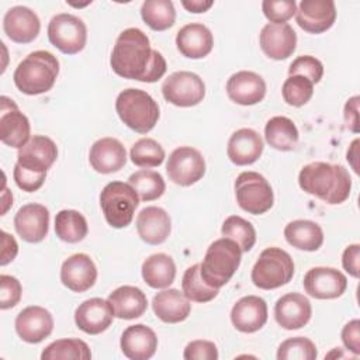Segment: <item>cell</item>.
<instances>
[{
  "instance_id": "1",
  "label": "cell",
  "mask_w": 360,
  "mask_h": 360,
  "mask_svg": "<svg viewBox=\"0 0 360 360\" xmlns=\"http://www.w3.org/2000/svg\"><path fill=\"white\" fill-rule=\"evenodd\" d=\"M115 75L143 83H155L166 73V59L150 48L148 35L139 28L124 30L112 48L110 58Z\"/></svg>"
},
{
  "instance_id": "2",
  "label": "cell",
  "mask_w": 360,
  "mask_h": 360,
  "mask_svg": "<svg viewBox=\"0 0 360 360\" xmlns=\"http://www.w3.org/2000/svg\"><path fill=\"white\" fill-rule=\"evenodd\" d=\"M300 187L325 201L326 204H342L350 195L352 179L340 165L312 162L305 165L298 174Z\"/></svg>"
},
{
  "instance_id": "3",
  "label": "cell",
  "mask_w": 360,
  "mask_h": 360,
  "mask_svg": "<svg viewBox=\"0 0 360 360\" xmlns=\"http://www.w3.org/2000/svg\"><path fill=\"white\" fill-rule=\"evenodd\" d=\"M59 75V60L48 51H34L22 59L14 70L15 87L27 94L37 96L49 91Z\"/></svg>"
},
{
  "instance_id": "4",
  "label": "cell",
  "mask_w": 360,
  "mask_h": 360,
  "mask_svg": "<svg viewBox=\"0 0 360 360\" xmlns=\"http://www.w3.org/2000/svg\"><path fill=\"white\" fill-rule=\"evenodd\" d=\"M240 259L242 250L235 240L225 236L214 240L200 264L202 280L210 287L219 290L233 277L239 269Z\"/></svg>"
},
{
  "instance_id": "5",
  "label": "cell",
  "mask_w": 360,
  "mask_h": 360,
  "mask_svg": "<svg viewBox=\"0 0 360 360\" xmlns=\"http://www.w3.org/2000/svg\"><path fill=\"white\" fill-rule=\"evenodd\" d=\"M120 120L138 134H148L159 120V105L152 96L141 89L122 90L115 100Z\"/></svg>"
},
{
  "instance_id": "6",
  "label": "cell",
  "mask_w": 360,
  "mask_h": 360,
  "mask_svg": "<svg viewBox=\"0 0 360 360\" xmlns=\"http://www.w3.org/2000/svg\"><path fill=\"white\" fill-rule=\"evenodd\" d=\"M139 205V195L129 183L111 181L100 193V207L105 221L112 228H125L131 224Z\"/></svg>"
},
{
  "instance_id": "7",
  "label": "cell",
  "mask_w": 360,
  "mask_h": 360,
  "mask_svg": "<svg viewBox=\"0 0 360 360\" xmlns=\"http://www.w3.org/2000/svg\"><path fill=\"white\" fill-rule=\"evenodd\" d=\"M294 276L291 256L276 246L264 249L252 269V281L257 288L274 290L285 285Z\"/></svg>"
},
{
  "instance_id": "8",
  "label": "cell",
  "mask_w": 360,
  "mask_h": 360,
  "mask_svg": "<svg viewBox=\"0 0 360 360\" xmlns=\"http://www.w3.org/2000/svg\"><path fill=\"white\" fill-rule=\"evenodd\" d=\"M238 205L253 215L267 212L274 202L270 183L257 172H242L235 180Z\"/></svg>"
},
{
  "instance_id": "9",
  "label": "cell",
  "mask_w": 360,
  "mask_h": 360,
  "mask_svg": "<svg viewBox=\"0 0 360 360\" xmlns=\"http://www.w3.org/2000/svg\"><path fill=\"white\" fill-rule=\"evenodd\" d=\"M48 39L60 52L76 55L84 48L87 41L86 24L73 14H56L48 24Z\"/></svg>"
},
{
  "instance_id": "10",
  "label": "cell",
  "mask_w": 360,
  "mask_h": 360,
  "mask_svg": "<svg viewBox=\"0 0 360 360\" xmlns=\"http://www.w3.org/2000/svg\"><path fill=\"white\" fill-rule=\"evenodd\" d=\"M162 94L165 100L173 105L193 107L202 101L205 96V84L198 75L180 70L165 79Z\"/></svg>"
},
{
  "instance_id": "11",
  "label": "cell",
  "mask_w": 360,
  "mask_h": 360,
  "mask_svg": "<svg viewBox=\"0 0 360 360\" xmlns=\"http://www.w3.org/2000/svg\"><path fill=\"white\" fill-rule=\"evenodd\" d=\"M166 172L174 184L187 187L202 179L205 173V160L197 149L191 146H180L170 153Z\"/></svg>"
},
{
  "instance_id": "12",
  "label": "cell",
  "mask_w": 360,
  "mask_h": 360,
  "mask_svg": "<svg viewBox=\"0 0 360 360\" xmlns=\"http://www.w3.org/2000/svg\"><path fill=\"white\" fill-rule=\"evenodd\" d=\"M0 100V139L4 145L20 149L30 141V121L11 98L1 96Z\"/></svg>"
},
{
  "instance_id": "13",
  "label": "cell",
  "mask_w": 360,
  "mask_h": 360,
  "mask_svg": "<svg viewBox=\"0 0 360 360\" xmlns=\"http://www.w3.org/2000/svg\"><path fill=\"white\" fill-rule=\"evenodd\" d=\"M304 290L318 300H335L347 288L346 276L333 267H312L304 276Z\"/></svg>"
},
{
  "instance_id": "14",
  "label": "cell",
  "mask_w": 360,
  "mask_h": 360,
  "mask_svg": "<svg viewBox=\"0 0 360 360\" xmlns=\"http://www.w3.org/2000/svg\"><path fill=\"white\" fill-rule=\"evenodd\" d=\"M14 228L18 236L28 243L44 240L49 231L48 208L37 202L22 205L14 217Z\"/></svg>"
},
{
  "instance_id": "15",
  "label": "cell",
  "mask_w": 360,
  "mask_h": 360,
  "mask_svg": "<svg viewBox=\"0 0 360 360\" xmlns=\"http://www.w3.org/2000/svg\"><path fill=\"white\" fill-rule=\"evenodd\" d=\"M295 20L304 31L322 34L335 24V3L332 0H302L297 8Z\"/></svg>"
},
{
  "instance_id": "16",
  "label": "cell",
  "mask_w": 360,
  "mask_h": 360,
  "mask_svg": "<svg viewBox=\"0 0 360 360\" xmlns=\"http://www.w3.org/2000/svg\"><path fill=\"white\" fill-rule=\"evenodd\" d=\"M58 158V148L55 142L44 135H34L30 141L18 149L17 163L28 170L37 173H46Z\"/></svg>"
},
{
  "instance_id": "17",
  "label": "cell",
  "mask_w": 360,
  "mask_h": 360,
  "mask_svg": "<svg viewBox=\"0 0 360 360\" xmlns=\"http://www.w3.org/2000/svg\"><path fill=\"white\" fill-rule=\"evenodd\" d=\"M97 280V269L91 257L86 253L69 256L60 267V281L75 292L90 290Z\"/></svg>"
},
{
  "instance_id": "18",
  "label": "cell",
  "mask_w": 360,
  "mask_h": 360,
  "mask_svg": "<svg viewBox=\"0 0 360 360\" xmlns=\"http://www.w3.org/2000/svg\"><path fill=\"white\" fill-rule=\"evenodd\" d=\"M53 330V318L42 307L24 308L15 318V332L27 343H39Z\"/></svg>"
},
{
  "instance_id": "19",
  "label": "cell",
  "mask_w": 360,
  "mask_h": 360,
  "mask_svg": "<svg viewBox=\"0 0 360 360\" xmlns=\"http://www.w3.org/2000/svg\"><path fill=\"white\" fill-rule=\"evenodd\" d=\"M260 48L266 56L283 60L291 56L297 46V34L290 24H266L259 37Z\"/></svg>"
},
{
  "instance_id": "20",
  "label": "cell",
  "mask_w": 360,
  "mask_h": 360,
  "mask_svg": "<svg viewBox=\"0 0 360 360\" xmlns=\"http://www.w3.org/2000/svg\"><path fill=\"white\" fill-rule=\"evenodd\" d=\"M312 315L309 300L300 292H288L280 297L274 305L276 322L287 329L294 330L305 326Z\"/></svg>"
},
{
  "instance_id": "21",
  "label": "cell",
  "mask_w": 360,
  "mask_h": 360,
  "mask_svg": "<svg viewBox=\"0 0 360 360\" xmlns=\"http://www.w3.org/2000/svg\"><path fill=\"white\" fill-rule=\"evenodd\" d=\"M3 30L13 42L28 44L38 37L41 21L31 8L25 6H15L4 14Z\"/></svg>"
},
{
  "instance_id": "22",
  "label": "cell",
  "mask_w": 360,
  "mask_h": 360,
  "mask_svg": "<svg viewBox=\"0 0 360 360\" xmlns=\"http://www.w3.org/2000/svg\"><path fill=\"white\" fill-rule=\"evenodd\" d=\"M114 318L108 300L90 298L83 301L75 311L76 326L87 335H98L108 329Z\"/></svg>"
},
{
  "instance_id": "23",
  "label": "cell",
  "mask_w": 360,
  "mask_h": 360,
  "mask_svg": "<svg viewBox=\"0 0 360 360\" xmlns=\"http://www.w3.org/2000/svg\"><path fill=\"white\" fill-rule=\"evenodd\" d=\"M226 94L239 105H253L264 98L266 82L255 72L240 70L228 79Z\"/></svg>"
},
{
  "instance_id": "24",
  "label": "cell",
  "mask_w": 360,
  "mask_h": 360,
  "mask_svg": "<svg viewBox=\"0 0 360 360\" xmlns=\"http://www.w3.org/2000/svg\"><path fill=\"white\" fill-rule=\"evenodd\" d=\"M232 325L243 333H253L267 322V304L257 295H246L236 301L231 311Z\"/></svg>"
},
{
  "instance_id": "25",
  "label": "cell",
  "mask_w": 360,
  "mask_h": 360,
  "mask_svg": "<svg viewBox=\"0 0 360 360\" xmlns=\"http://www.w3.org/2000/svg\"><path fill=\"white\" fill-rule=\"evenodd\" d=\"M91 167L101 174H110L121 170L127 162V150L115 138L97 139L89 153Z\"/></svg>"
},
{
  "instance_id": "26",
  "label": "cell",
  "mask_w": 360,
  "mask_h": 360,
  "mask_svg": "<svg viewBox=\"0 0 360 360\" xmlns=\"http://www.w3.org/2000/svg\"><path fill=\"white\" fill-rule=\"evenodd\" d=\"M263 139L252 128H240L235 131L226 146L229 160L236 166H248L255 163L263 153Z\"/></svg>"
},
{
  "instance_id": "27",
  "label": "cell",
  "mask_w": 360,
  "mask_h": 360,
  "mask_svg": "<svg viewBox=\"0 0 360 360\" xmlns=\"http://www.w3.org/2000/svg\"><path fill=\"white\" fill-rule=\"evenodd\" d=\"M120 346L128 359L148 360L158 349V336L146 325H131L122 332Z\"/></svg>"
},
{
  "instance_id": "28",
  "label": "cell",
  "mask_w": 360,
  "mask_h": 360,
  "mask_svg": "<svg viewBox=\"0 0 360 360\" xmlns=\"http://www.w3.org/2000/svg\"><path fill=\"white\" fill-rule=\"evenodd\" d=\"M179 52L190 59L205 58L214 46L211 31L200 22H191L181 27L176 35Z\"/></svg>"
},
{
  "instance_id": "29",
  "label": "cell",
  "mask_w": 360,
  "mask_h": 360,
  "mask_svg": "<svg viewBox=\"0 0 360 360\" xmlns=\"http://www.w3.org/2000/svg\"><path fill=\"white\" fill-rule=\"evenodd\" d=\"M136 231L143 242L149 245H160L170 235V217L160 207H146L141 210L136 217Z\"/></svg>"
},
{
  "instance_id": "30",
  "label": "cell",
  "mask_w": 360,
  "mask_h": 360,
  "mask_svg": "<svg viewBox=\"0 0 360 360\" xmlns=\"http://www.w3.org/2000/svg\"><path fill=\"white\" fill-rule=\"evenodd\" d=\"M152 309L162 322L179 323L190 315L191 304L183 292L176 288H169L153 297Z\"/></svg>"
},
{
  "instance_id": "31",
  "label": "cell",
  "mask_w": 360,
  "mask_h": 360,
  "mask_svg": "<svg viewBox=\"0 0 360 360\" xmlns=\"http://www.w3.org/2000/svg\"><path fill=\"white\" fill-rule=\"evenodd\" d=\"M114 316L120 319H135L145 314L148 300L145 292L134 285H121L108 295Z\"/></svg>"
},
{
  "instance_id": "32",
  "label": "cell",
  "mask_w": 360,
  "mask_h": 360,
  "mask_svg": "<svg viewBox=\"0 0 360 360\" xmlns=\"http://www.w3.org/2000/svg\"><path fill=\"white\" fill-rule=\"evenodd\" d=\"M285 240L295 249L315 252L323 243L322 228L309 219H295L284 228Z\"/></svg>"
},
{
  "instance_id": "33",
  "label": "cell",
  "mask_w": 360,
  "mask_h": 360,
  "mask_svg": "<svg viewBox=\"0 0 360 360\" xmlns=\"http://www.w3.org/2000/svg\"><path fill=\"white\" fill-rule=\"evenodd\" d=\"M142 278L152 288H166L176 277V264L166 253H155L142 263Z\"/></svg>"
},
{
  "instance_id": "34",
  "label": "cell",
  "mask_w": 360,
  "mask_h": 360,
  "mask_svg": "<svg viewBox=\"0 0 360 360\" xmlns=\"http://www.w3.org/2000/svg\"><path fill=\"white\" fill-rule=\"evenodd\" d=\"M264 138L271 148L288 152L297 146L300 134L292 120L277 115L267 121L264 127Z\"/></svg>"
},
{
  "instance_id": "35",
  "label": "cell",
  "mask_w": 360,
  "mask_h": 360,
  "mask_svg": "<svg viewBox=\"0 0 360 360\" xmlns=\"http://www.w3.org/2000/svg\"><path fill=\"white\" fill-rule=\"evenodd\" d=\"M86 218L76 210H62L55 217V233L68 243H77L87 236Z\"/></svg>"
},
{
  "instance_id": "36",
  "label": "cell",
  "mask_w": 360,
  "mask_h": 360,
  "mask_svg": "<svg viewBox=\"0 0 360 360\" xmlns=\"http://www.w3.org/2000/svg\"><path fill=\"white\" fill-rule=\"evenodd\" d=\"M141 17L153 31H165L174 25L176 10L170 0H146L142 3Z\"/></svg>"
},
{
  "instance_id": "37",
  "label": "cell",
  "mask_w": 360,
  "mask_h": 360,
  "mask_svg": "<svg viewBox=\"0 0 360 360\" xmlns=\"http://www.w3.org/2000/svg\"><path fill=\"white\" fill-rule=\"evenodd\" d=\"M42 360H90L91 352L82 339H59L41 353Z\"/></svg>"
},
{
  "instance_id": "38",
  "label": "cell",
  "mask_w": 360,
  "mask_h": 360,
  "mask_svg": "<svg viewBox=\"0 0 360 360\" xmlns=\"http://www.w3.org/2000/svg\"><path fill=\"white\" fill-rule=\"evenodd\" d=\"M128 183L135 188L142 201H153L163 195L166 190L165 180L160 173L142 169L132 173L128 179Z\"/></svg>"
},
{
  "instance_id": "39",
  "label": "cell",
  "mask_w": 360,
  "mask_h": 360,
  "mask_svg": "<svg viewBox=\"0 0 360 360\" xmlns=\"http://www.w3.org/2000/svg\"><path fill=\"white\" fill-rule=\"evenodd\" d=\"M181 288L183 294L194 302H208L214 300L218 295V288L210 287L201 277L200 273V264L190 266L181 280Z\"/></svg>"
},
{
  "instance_id": "40",
  "label": "cell",
  "mask_w": 360,
  "mask_h": 360,
  "mask_svg": "<svg viewBox=\"0 0 360 360\" xmlns=\"http://www.w3.org/2000/svg\"><path fill=\"white\" fill-rule=\"evenodd\" d=\"M221 232L225 238L235 240L242 252H249L256 243V231L253 225L239 215L228 217L222 224Z\"/></svg>"
},
{
  "instance_id": "41",
  "label": "cell",
  "mask_w": 360,
  "mask_h": 360,
  "mask_svg": "<svg viewBox=\"0 0 360 360\" xmlns=\"http://www.w3.org/2000/svg\"><path fill=\"white\" fill-rule=\"evenodd\" d=\"M129 158L132 163L139 167H156L165 160V149L152 138H141L132 145Z\"/></svg>"
},
{
  "instance_id": "42",
  "label": "cell",
  "mask_w": 360,
  "mask_h": 360,
  "mask_svg": "<svg viewBox=\"0 0 360 360\" xmlns=\"http://www.w3.org/2000/svg\"><path fill=\"white\" fill-rule=\"evenodd\" d=\"M318 350L315 343L304 336H295L284 340L277 349L278 360H315Z\"/></svg>"
},
{
  "instance_id": "43",
  "label": "cell",
  "mask_w": 360,
  "mask_h": 360,
  "mask_svg": "<svg viewBox=\"0 0 360 360\" xmlns=\"http://www.w3.org/2000/svg\"><path fill=\"white\" fill-rule=\"evenodd\" d=\"M281 94L288 105L301 107L311 100L314 94V83L304 76H288L283 84Z\"/></svg>"
},
{
  "instance_id": "44",
  "label": "cell",
  "mask_w": 360,
  "mask_h": 360,
  "mask_svg": "<svg viewBox=\"0 0 360 360\" xmlns=\"http://www.w3.org/2000/svg\"><path fill=\"white\" fill-rule=\"evenodd\" d=\"M262 10L271 24H287L297 13V3L294 0H264Z\"/></svg>"
},
{
  "instance_id": "45",
  "label": "cell",
  "mask_w": 360,
  "mask_h": 360,
  "mask_svg": "<svg viewBox=\"0 0 360 360\" xmlns=\"http://www.w3.org/2000/svg\"><path fill=\"white\" fill-rule=\"evenodd\" d=\"M304 76L312 83H319L323 76V65L319 59L311 55H302L292 60L288 68V76Z\"/></svg>"
},
{
  "instance_id": "46",
  "label": "cell",
  "mask_w": 360,
  "mask_h": 360,
  "mask_svg": "<svg viewBox=\"0 0 360 360\" xmlns=\"http://www.w3.org/2000/svg\"><path fill=\"white\" fill-rule=\"evenodd\" d=\"M22 294V287L21 283L8 274H1L0 276V308L1 309H8L15 307Z\"/></svg>"
},
{
  "instance_id": "47",
  "label": "cell",
  "mask_w": 360,
  "mask_h": 360,
  "mask_svg": "<svg viewBox=\"0 0 360 360\" xmlns=\"http://www.w3.org/2000/svg\"><path fill=\"white\" fill-rule=\"evenodd\" d=\"M13 176H14V181L18 186V188H21L22 191H27V193H34V191L39 190L46 179V173H37V172L24 169L18 163H15V166H14Z\"/></svg>"
},
{
  "instance_id": "48",
  "label": "cell",
  "mask_w": 360,
  "mask_h": 360,
  "mask_svg": "<svg viewBox=\"0 0 360 360\" xmlns=\"http://www.w3.org/2000/svg\"><path fill=\"white\" fill-rule=\"evenodd\" d=\"M183 357L186 360H217L218 349L210 340H193L184 347Z\"/></svg>"
},
{
  "instance_id": "49",
  "label": "cell",
  "mask_w": 360,
  "mask_h": 360,
  "mask_svg": "<svg viewBox=\"0 0 360 360\" xmlns=\"http://www.w3.org/2000/svg\"><path fill=\"white\" fill-rule=\"evenodd\" d=\"M342 342L354 356L360 354V321L353 319L342 329Z\"/></svg>"
},
{
  "instance_id": "50",
  "label": "cell",
  "mask_w": 360,
  "mask_h": 360,
  "mask_svg": "<svg viewBox=\"0 0 360 360\" xmlns=\"http://www.w3.org/2000/svg\"><path fill=\"white\" fill-rule=\"evenodd\" d=\"M359 259H360V245H349L342 255L343 269L354 278L359 277Z\"/></svg>"
},
{
  "instance_id": "51",
  "label": "cell",
  "mask_w": 360,
  "mask_h": 360,
  "mask_svg": "<svg viewBox=\"0 0 360 360\" xmlns=\"http://www.w3.org/2000/svg\"><path fill=\"white\" fill-rule=\"evenodd\" d=\"M359 96H354L345 104V121L347 128L354 134L359 132Z\"/></svg>"
},
{
  "instance_id": "52",
  "label": "cell",
  "mask_w": 360,
  "mask_h": 360,
  "mask_svg": "<svg viewBox=\"0 0 360 360\" xmlns=\"http://www.w3.org/2000/svg\"><path fill=\"white\" fill-rule=\"evenodd\" d=\"M1 246H3V248H1V260H0V264H1V266H6V264H8L10 262H13L14 257L17 256V253H18V245H17L15 239H14L10 233L1 231Z\"/></svg>"
},
{
  "instance_id": "53",
  "label": "cell",
  "mask_w": 360,
  "mask_h": 360,
  "mask_svg": "<svg viewBox=\"0 0 360 360\" xmlns=\"http://www.w3.org/2000/svg\"><path fill=\"white\" fill-rule=\"evenodd\" d=\"M181 4L190 13H205L208 8L212 7L214 1H211V0H190V1L183 0Z\"/></svg>"
},
{
  "instance_id": "54",
  "label": "cell",
  "mask_w": 360,
  "mask_h": 360,
  "mask_svg": "<svg viewBox=\"0 0 360 360\" xmlns=\"http://www.w3.org/2000/svg\"><path fill=\"white\" fill-rule=\"evenodd\" d=\"M357 145H359V139H354L350 145V149L347 150V162H350V165L356 173H359L357 165L354 163V160L357 159Z\"/></svg>"
}]
</instances>
